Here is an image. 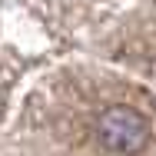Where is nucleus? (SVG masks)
<instances>
[{"mask_svg":"<svg viewBox=\"0 0 156 156\" xmlns=\"http://www.w3.org/2000/svg\"><path fill=\"white\" fill-rule=\"evenodd\" d=\"M100 143L110 153L133 156L150 143V123L129 106H110L100 116Z\"/></svg>","mask_w":156,"mask_h":156,"instance_id":"obj_1","label":"nucleus"}]
</instances>
